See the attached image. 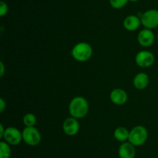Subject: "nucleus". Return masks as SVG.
Here are the masks:
<instances>
[{
	"mask_svg": "<svg viewBox=\"0 0 158 158\" xmlns=\"http://www.w3.org/2000/svg\"><path fill=\"white\" fill-rule=\"evenodd\" d=\"M130 2H138L139 0H129Z\"/></svg>",
	"mask_w": 158,
	"mask_h": 158,
	"instance_id": "obj_22",
	"label": "nucleus"
},
{
	"mask_svg": "<svg viewBox=\"0 0 158 158\" xmlns=\"http://www.w3.org/2000/svg\"><path fill=\"white\" fill-rule=\"evenodd\" d=\"M89 112V103L83 96L74 97L69 104V112L72 117L83 119Z\"/></svg>",
	"mask_w": 158,
	"mask_h": 158,
	"instance_id": "obj_1",
	"label": "nucleus"
},
{
	"mask_svg": "<svg viewBox=\"0 0 158 158\" xmlns=\"http://www.w3.org/2000/svg\"><path fill=\"white\" fill-rule=\"evenodd\" d=\"M5 74V65L2 61L0 62V77H2Z\"/></svg>",
	"mask_w": 158,
	"mask_h": 158,
	"instance_id": "obj_20",
	"label": "nucleus"
},
{
	"mask_svg": "<svg viewBox=\"0 0 158 158\" xmlns=\"http://www.w3.org/2000/svg\"><path fill=\"white\" fill-rule=\"evenodd\" d=\"M2 139L9 145L16 146L19 144L23 140V133L17 128L13 126H9L6 128L4 136Z\"/></svg>",
	"mask_w": 158,
	"mask_h": 158,
	"instance_id": "obj_6",
	"label": "nucleus"
},
{
	"mask_svg": "<svg viewBox=\"0 0 158 158\" xmlns=\"http://www.w3.org/2000/svg\"><path fill=\"white\" fill-rule=\"evenodd\" d=\"M148 138V131L143 125H136L130 131L128 142L134 147H140L147 142Z\"/></svg>",
	"mask_w": 158,
	"mask_h": 158,
	"instance_id": "obj_3",
	"label": "nucleus"
},
{
	"mask_svg": "<svg viewBox=\"0 0 158 158\" xmlns=\"http://www.w3.org/2000/svg\"><path fill=\"white\" fill-rule=\"evenodd\" d=\"M150 82V77L148 74L144 72H140L135 75L133 80L134 86L138 90H143L148 86Z\"/></svg>",
	"mask_w": 158,
	"mask_h": 158,
	"instance_id": "obj_13",
	"label": "nucleus"
},
{
	"mask_svg": "<svg viewBox=\"0 0 158 158\" xmlns=\"http://www.w3.org/2000/svg\"><path fill=\"white\" fill-rule=\"evenodd\" d=\"M8 11H9V6L7 3L4 1L0 2V16H5L8 13Z\"/></svg>",
	"mask_w": 158,
	"mask_h": 158,
	"instance_id": "obj_18",
	"label": "nucleus"
},
{
	"mask_svg": "<svg viewBox=\"0 0 158 158\" xmlns=\"http://www.w3.org/2000/svg\"><path fill=\"white\" fill-rule=\"evenodd\" d=\"M5 131H6V128L4 127L2 123L0 124V139H2L3 136H4Z\"/></svg>",
	"mask_w": 158,
	"mask_h": 158,
	"instance_id": "obj_21",
	"label": "nucleus"
},
{
	"mask_svg": "<svg viewBox=\"0 0 158 158\" xmlns=\"http://www.w3.org/2000/svg\"><path fill=\"white\" fill-rule=\"evenodd\" d=\"M93 47L86 42H80L73 47L71 55L78 62H86L92 57Z\"/></svg>",
	"mask_w": 158,
	"mask_h": 158,
	"instance_id": "obj_2",
	"label": "nucleus"
},
{
	"mask_svg": "<svg viewBox=\"0 0 158 158\" xmlns=\"http://www.w3.org/2000/svg\"><path fill=\"white\" fill-rule=\"evenodd\" d=\"M154 54L149 50L139 51L135 56L136 64L140 68H149L154 64Z\"/></svg>",
	"mask_w": 158,
	"mask_h": 158,
	"instance_id": "obj_7",
	"label": "nucleus"
},
{
	"mask_svg": "<svg viewBox=\"0 0 158 158\" xmlns=\"http://www.w3.org/2000/svg\"><path fill=\"white\" fill-rule=\"evenodd\" d=\"M12 150L10 146L6 141L0 142V158H10Z\"/></svg>",
	"mask_w": 158,
	"mask_h": 158,
	"instance_id": "obj_15",
	"label": "nucleus"
},
{
	"mask_svg": "<svg viewBox=\"0 0 158 158\" xmlns=\"http://www.w3.org/2000/svg\"><path fill=\"white\" fill-rule=\"evenodd\" d=\"M6 108V102L4 100V99L1 98V99H0V112H3Z\"/></svg>",
	"mask_w": 158,
	"mask_h": 158,
	"instance_id": "obj_19",
	"label": "nucleus"
},
{
	"mask_svg": "<svg viewBox=\"0 0 158 158\" xmlns=\"http://www.w3.org/2000/svg\"><path fill=\"white\" fill-rule=\"evenodd\" d=\"M22 133H23V140L27 145L35 147L41 142V133L35 126L25 127Z\"/></svg>",
	"mask_w": 158,
	"mask_h": 158,
	"instance_id": "obj_4",
	"label": "nucleus"
},
{
	"mask_svg": "<svg viewBox=\"0 0 158 158\" xmlns=\"http://www.w3.org/2000/svg\"><path fill=\"white\" fill-rule=\"evenodd\" d=\"M130 131L124 126H119L115 129L114 132V136L117 141L120 142H125L129 139Z\"/></svg>",
	"mask_w": 158,
	"mask_h": 158,
	"instance_id": "obj_14",
	"label": "nucleus"
},
{
	"mask_svg": "<svg viewBox=\"0 0 158 158\" xmlns=\"http://www.w3.org/2000/svg\"><path fill=\"white\" fill-rule=\"evenodd\" d=\"M141 20L137 15H129L124 19L123 22V27L130 32H134L140 27Z\"/></svg>",
	"mask_w": 158,
	"mask_h": 158,
	"instance_id": "obj_12",
	"label": "nucleus"
},
{
	"mask_svg": "<svg viewBox=\"0 0 158 158\" xmlns=\"http://www.w3.org/2000/svg\"><path fill=\"white\" fill-rule=\"evenodd\" d=\"M80 125L77 119L73 117L66 118L63 122V130L67 136H73L80 131Z\"/></svg>",
	"mask_w": 158,
	"mask_h": 158,
	"instance_id": "obj_8",
	"label": "nucleus"
},
{
	"mask_svg": "<svg viewBox=\"0 0 158 158\" xmlns=\"http://www.w3.org/2000/svg\"><path fill=\"white\" fill-rule=\"evenodd\" d=\"M137 41L140 46L148 47L154 44L155 41V35L151 29L145 28L139 32L137 35Z\"/></svg>",
	"mask_w": 158,
	"mask_h": 158,
	"instance_id": "obj_9",
	"label": "nucleus"
},
{
	"mask_svg": "<svg viewBox=\"0 0 158 158\" xmlns=\"http://www.w3.org/2000/svg\"><path fill=\"white\" fill-rule=\"evenodd\" d=\"M23 124L26 125V127L35 126L37 122L36 116L32 113H27L23 116Z\"/></svg>",
	"mask_w": 158,
	"mask_h": 158,
	"instance_id": "obj_16",
	"label": "nucleus"
},
{
	"mask_svg": "<svg viewBox=\"0 0 158 158\" xmlns=\"http://www.w3.org/2000/svg\"><path fill=\"white\" fill-rule=\"evenodd\" d=\"M118 155L120 158H135V147L130 142L122 143L119 147Z\"/></svg>",
	"mask_w": 158,
	"mask_h": 158,
	"instance_id": "obj_11",
	"label": "nucleus"
},
{
	"mask_svg": "<svg viewBox=\"0 0 158 158\" xmlns=\"http://www.w3.org/2000/svg\"><path fill=\"white\" fill-rule=\"evenodd\" d=\"M111 7L116 9H120L124 7L129 0H109Z\"/></svg>",
	"mask_w": 158,
	"mask_h": 158,
	"instance_id": "obj_17",
	"label": "nucleus"
},
{
	"mask_svg": "<svg viewBox=\"0 0 158 158\" xmlns=\"http://www.w3.org/2000/svg\"><path fill=\"white\" fill-rule=\"evenodd\" d=\"M141 24L146 29H152L158 27V10L151 9L145 11L140 16Z\"/></svg>",
	"mask_w": 158,
	"mask_h": 158,
	"instance_id": "obj_5",
	"label": "nucleus"
},
{
	"mask_svg": "<svg viewBox=\"0 0 158 158\" xmlns=\"http://www.w3.org/2000/svg\"><path fill=\"white\" fill-rule=\"evenodd\" d=\"M110 99L115 105H123L127 102L128 95L125 90L122 88H115L110 94Z\"/></svg>",
	"mask_w": 158,
	"mask_h": 158,
	"instance_id": "obj_10",
	"label": "nucleus"
},
{
	"mask_svg": "<svg viewBox=\"0 0 158 158\" xmlns=\"http://www.w3.org/2000/svg\"><path fill=\"white\" fill-rule=\"evenodd\" d=\"M157 43H158V34H157Z\"/></svg>",
	"mask_w": 158,
	"mask_h": 158,
	"instance_id": "obj_23",
	"label": "nucleus"
}]
</instances>
